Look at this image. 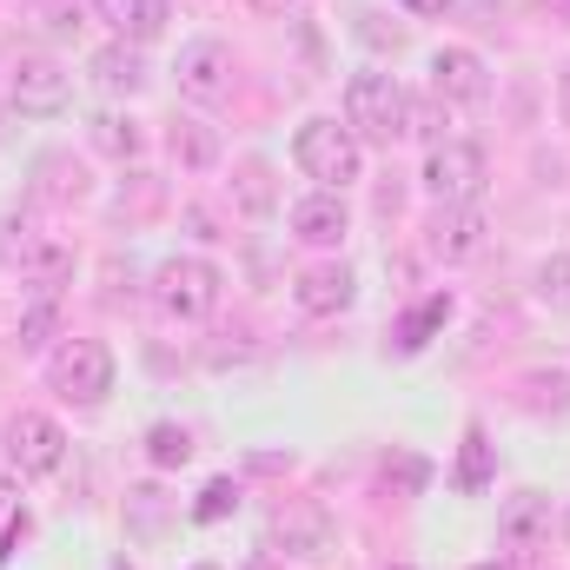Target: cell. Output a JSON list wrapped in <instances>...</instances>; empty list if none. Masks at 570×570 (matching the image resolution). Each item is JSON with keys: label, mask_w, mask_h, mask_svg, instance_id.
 Segmentation results:
<instances>
[{"label": "cell", "mask_w": 570, "mask_h": 570, "mask_svg": "<svg viewBox=\"0 0 570 570\" xmlns=\"http://www.w3.org/2000/svg\"><path fill=\"white\" fill-rule=\"evenodd\" d=\"M285 226H292L298 246H338V239L352 233V206H345V193H325V186H318V193L292 199Z\"/></svg>", "instance_id": "cell-14"}, {"label": "cell", "mask_w": 570, "mask_h": 570, "mask_svg": "<svg viewBox=\"0 0 570 570\" xmlns=\"http://www.w3.org/2000/svg\"><path fill=\"white\" fill-rule=\"evenodd\" d=\"M266 544H273V558H292V564H325L338 551V531L318 504H285L266 531Z\"/></svg>", "instance_id": "cell-9"}, {"label": "cell", "mask_w": 570, "mask_h": 570, "mask_svg": "<svg viewBox=\"0 0 570 570\" xmlns=\"http://www.w3.org/2000/svg\"><path fill=\"white\" fill-rule=\"evenodd\" d=\"M352 298H358V279H352V266H345V259L298 266V279H292V305H298L305 318H338Z\"/></svg>", "instance_id": "cell-11"}, {"label": "cell", "mask_w": 570, "mask_h": 570, "mask_svg": "<svg viewBox=\"0 0 570 570\" xmlns=\"http://www.w3.org/2000/svg\"><path fill=\"white\" fill-rule=\"evenodd\" d=\"M233 199H239L246 213H273V206H279V193H273V166H266V159H246V166L233 173Z\"/></svg>", "instance_id": "cell-23"}, {"label": "cell", "mask_w": 570, "mask_h": 570, "mask_svg": "<svg viewBox=\"0 0 570 570\" xmlns=\"http://www.w3.org/2000/svg\"><path fill=\"white\" fill-rule=\"evenodd\" d=\"M405 134H419L425 146L444 140V100H438V94H431V100H412V127H405Z\"/></svg>", "instance_id": "cell-27"}, {"label": "cell", "mask_w": 570, "mask_h": 570, "mask_svg": "<svg viewBox=\"0 0 570 570\" xmlns=\"http://www.w3.org/2000/svg\"><path fill=\"white\" fill-rule=\"evenodd\" d=\"M538 298H544L551 312H570V253H551V259L538 266Z\"/></svg>", "instance_id": "cell-25"}, {"label": "cell", "mask_w": 570, "mask_h": 570, "mask_svg": "<svg viewBox=\"0 0 570 570\" xmlns=\"http://www.w3.org/2000/svg\"><path fill=\"white\" fill-rule=\"evenodd\" d=\"M13 266L27 273L33 292H53V298H60V285H73V273H80V253H73L67 239H53V233H33L27 253H20Z\"/></svg>", "instance_id": "cell-15"}, {"label": "cell", "mask_w": 570, "mask_h": 570, "mask_svg": "<svg viewBox=\"0 0 570 570\" xmlns=\"http://www.w3.org/2000/svg\"><path fill=\"white\" fill-rule=\"evenodd\" d=\"M431 94H438L444 107H478V100L491 94L484 53H471V47H438V53H431Z\"/></svg>", "instance_id": "cell-12"}, {"label": "cell", "mask_w": 570, "mask_h": 570, "mask_svg": "<svg viewBox=\"0 0 570 570\" xmlns=\"http://www.w3.org/2000/svg\"><path fill=\"white\" fill-rule=\"evenodd\" d=\"M73 100V73L53 60V53H20L7 67V107L27 114V120H60Z\"/></svg>", "instance_id": "cell-5"}, {"label": "cell", "mask_w": 570, "mask_h": 570, "mask_svg": "<svg viewBox=\"0 0 570 570\" xmlns=\"http://www.w3.org/2000/svg\"><path fill=\"white\" fill-rule=\"evenodd\" d=\"M0 444H7V464L20 478H53L67 464V431H60V419H47V412H13L7 431H0Z\"/></svg>", "instance_id": "cell-8"}, {"label": "cell", "mask_w": 570, "mask_h": 570, "mask_svg": "<svg viewBox=\"0 0 570 570\" xmlns=\"http://www.w3.org/2000/svg\"><path fill=\"white\" fill-rule=\"evenodd\" d=\"M345 127L358 146H392L412 127V94L392 73H352L345 80Z\"/></svg>", "instance_id": "cell-1"}, {"label": "cell", "mask_w": 570, "mask_h": 570, "mask_svg": "<svg viewBox=\"0 0 570 570\" xmlns=\"http://www.w3.org/2000/svg\"><path fill=\"white\" fill-rule=\"evenodd\" d=\"M484 179H491L484 146L438 140L425 153V193H431V206H478V199H484Z\"/></svg>", "instance_id": "cell-6"}, {"label": "cell", "mask_w": 570, "mask_h": 570, "mask_svg": "<svg viewBox=\"0 0 570 570\" xmlns=\"http://www.w3.org/2000/svg\"><path fill=\"white\" fill-rule=\"evenodd\" d=\"M94 20H107L114 40H127V47H153L166 33L173 7L166 0H94Z\"/></svg>", "instance_id": "cell-16"}, {"label": "cell", "mask_w": 570, "mask_h": 570, "mask_svg": "<svg viewBox=\"0 0 570 570\" xmlns=\"http://www.w3.org/2000/svg\"><path fill=\"white\" fill-rule=\"evenodd\" d=\"M444 318H451V292H431L425 305H412L405 312V325H399V352L412 358V352H425L431 338L444 332Z\"/></svg>", "instance_id": "cell-21"}, {"label": "cell", "mask_w": 570, "mask_h": 570, "mask_svg": "<svg viewBox=\"0 0 570 570\" xmlns=\"http://www.w3.org/2000/svg\"><path fill=\"white\" fill-rule=\"evenodd\" d=\"M451 484H458L464 498H478V491L491 484V438L478 425L464 431V451H458V478H451Z\"/></svg>", "instance_id": "cell-22"}, {"label": "cell", "mask_w": 570, "mask_h": 570, "mask_svg": "<svg viewBox=\"0 0 570 570\" xmlns=\"http://www.w3.org/2000/svg\"><path fill=\"white\" fill-rule=\"evenodd\" d=\"M405 13H419V20H438V13H451V0H399Z\"/></svg>", "instance_id": "cell-28"}, {"label": "cell", "mask_w": 570, "mask_h": 570, "mask_svg": "<svg viewBox=\"0 0 570 570\" xmlns=\"http://www.w3.org/2000/svg\"><path fill=\"white\" fill-rule=\"evenodd\" d=\"M233 511H239V484H233V478H213V484L199 491V504H193L199 524H219V518H233Z\"/></svg>", "instance_id": "cell-26"}, {"label": "cell", "mask_w": 570, "mask_h": 570, "mask_svg": "<svg viewBox=\"0 0 570 570\" xmlns=\"http://www.w3.org/2000/svg\"><path fill=\"white\" fill-rule=\"evenodd\" d=\"M292 159H298V173L318 179L325 193H345V186H358V173H365V146L352 140V127H338V120H325V114L292 134Z\"/></svg>", "instance_id": "cell-3"}, {"label": "cell", "mask_w": 570, "mask_h": 570, "mask_svg": "<svg viewBox=\"0 0 570 570\" xmlns=\"http://www.w3.org/2000/svg\"><path fill=\"white\" fill-rule=\"evenodd\" d=\"M478 570H511V564H478Z\"/></svg>", "instance_id": "cell-32"}, {"label": "cell", "mask_w": 570, "mask_h": 570, "mask_svg": "<svg viewBox=\"0 0 570 570\" xmlns=\"http://www.w3.org/2000/svg\"><path fill=\"white\" fill-rule=\"evenodd\" d=\"M484 206H438L425 226V246L431 259H444V266H464V259H478L484 253Z\"/></svg>", "instance_id": "cell-13"}, {"label": "cell", "mask_w": 570, "mask_h": 570, "mask_svg": "<svg viewBox=\"0 0 570 570\" xmlns=\"http://www.w3.org/2000/svg\"><path fill=\"white\" fill-rule=\"evenodd\" d=\"M253 7H259V13H285V7H292V0H253Z\"/></svg>", "instance_id": "cell-30"}, {"label": "cell", "mask_w": 570, "mask_h": 570, "mask_svg": "<svg viewBox=\"0 0 570 570\" xmlns=\"http://www.w3.org/2000/svg\"><path fill=\"white\" fill-rule=\"evenodd\" d=\"M392 570H412V564H392Z\"/></svg>", "instance_id": "cell-34"}, {"label": "cell", "mask_w": 570, "mask_h": 570, "mask_svg": "<svg viewBox=\"0 0 570 570\" xmlns=\"http://www.w3.org/2000/svg\"><path fill=\"white\" fill-rule=\"evenodd\" d=\"M166 146H173V159H179L186 173H206V166H219V134H213L206 120H173Z\"/></svg>", "instance_id": "cell-20"}, {"label": "cell", "mask_w": 570, "mask_h": 570, "mask_svg": "<svg viewBox=\"0 0 570 570\" xmlns=\"http://www.w3.org/2000/svg\"><path fill=\"white\" fill-rule=\"evenodd\" d=\"M173 80H179V100H193V107H226L233 87H239L233 47H226V40H186L179 60H173Z\"/></svg>", "instance_id": "cell-7"}, {"label": "cell", "mask_w": 570, "mask_h": 570, "mask_svg": "<svg viewBox=\"0 0 570 570\" xmlns=\"http://www.w3.org/2000/svg\"><path fill=\"white\" fill-rule=\"evenodd\" d=\"M219 266L213 259H199V253H173L159 273H153V298H159V312L166 318H179V325H199V318H213L219 312Z\"/></svg>", "instance_id": "cell-4"}, {"label": "cell", "mask_w": 570, "mask_h": 570, "mask_svg": "<svg viewBox=\"0 0 570 570\" xmlns=\"http://www.w3.org/2000/svg\"><path fill=\"white\" fill-rule=\"evenodd\" d=\"M558 107H564V127H570V73L558 80Z\"/></svg>", "instance_id": "cell-29"}, {"label": "cell", "mask_w": 570, "mask_h": 570, "mask_svg": "<svg viewBox=\"0 0 570 570\" xmlns=\"http://www.w3.org/2000/svg\"><path fill=\"white\" fill-rule=\"evenodd\" d=\"M193 570H213V564H193Z\"/></svg>", "instance_id": "cell-33"}, {"label": "cell", "mask_w": 570, "mask_h": 570, "mask_svg": "<svg viewBox=\"0 0 570 570\" xmlns=\"http://www.w3.org/2000/svg\"><path fill=\"white\" fill-rule=\"evenodd\" d=\"M53 338H60V298H53V292H33V298L20 305V318H13V345H20L27 358H47Z\"/></svg>", "instance_id": "cell-18"}, {"label": "cell", "mask_w": 570, "mask_h": 570, "mask_svg": "<svg viewBox=\"0 0 570 570\" xmlns=\"http://www.w3.org/2000/svg\"><path fill=\"white\" fill-rule=\"evenodd\" d=\"M551 531H558V511H551L544 491L504 498V511H498V551H504V558H538V551H551Z\"/></svg>", "instance_id": "cell-10"}, {"label": "cell", "mask_w": 570, "mask_h": 570, "mask_svg": "<svg viewBox=\"0 0 570 570\" xmlns=\"http://www.w3.org/2000/svg\"><path fill=\"white\" fill-rule=\"evenodd\" d=\"M87 73H94V87H100V94H114V100L146 94V60H140V47H127V40L100 47V53L87 60Z\"/></svg>", "instance_id": "cell-17"}, {"label": "cell", "mask_w": 570, "mask_h": 570, "mask_svg": "<svg viewBox=\"0 0 570 570\" xmlns=\"http://www.w3.org/2000/svg\"><path fill=\"white\" fill-rule=\"evenodd\" d=\"M47 392H60L73 412H100L114 392V352L100 338H60L47 352Z\"/></svg>", "instance_id": "cell-2"}, {"label": "cell", "mask_w": 570, "mask_h": 570, "mask_svg": "<svg viewBox=\"0 0 570 570\" xmlns=\"http://www.w3.org/2000/svg\"><path fill=\"white\" fill-rule=\"evenodd\" d=\"M87 140H94V153H107V159H120V166L146 153V134H140L134 114H94V120H87Z\"/></svg>", "instance_id": "cell-19"}, {"label": "cell", "mask_w": 570, "mask_h": 570, "mask_svg": "<svg viewBox=\"0 0 570 570\" xmlns=\"http://www.w3.org/2000/svg\"><path fill=\"white\" fill-rule=\"evenodd\" d=\"M186 458H193V438H186V425H173V419H166V425L146 431V464H153V471H179Z\"/></svg>", "instance_id": "cell-24"}, {"label": "cell", "mask_w": 570, "mask_h": 570, "mask_svg": "<svg viewBox=\"0 0 570 570\" xmlns=\"http://www.w3.org/2000/svg\"><path fill=\"white\" fill-rule=\"evenodd\" d=\"M544 7H551V13H558V20H570V0H544Z\"/></svg>", "instance_id": "cell-31"}]
</instances>
